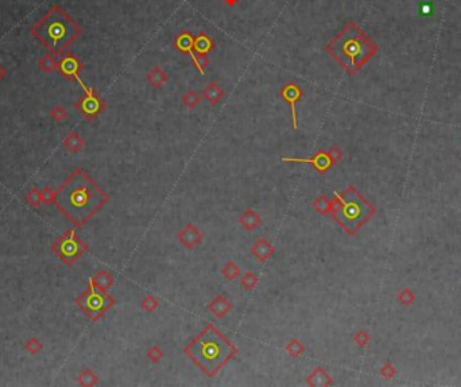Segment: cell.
Instances as JSON below:
<instances>
[{
  "label": "cell",
  "instance_id": "obj_8",
  "mask_svg": "<svg viewBox=\"0 0 461 387\" xmlns=\"http://www.w3.org/2000/svg\"><path fill=\"white\" fill-rule=\"evenodd\" d=\"M83 91H84V96L75 101V110L79 111L87 120L93 122L105 110L107 103L93 88L85 87Z\"/></svg>",
  "mask_w": 461,
  "mask_h": 387
},
{
  "label": "cell",
  "instance_id": "obj_28",
  "mask_svg": "<svg viewBox=\"0 0 461 387\" xmlns=\"http://www.w3.org/2000/svg\"><path fill=\"white\" fill-rule=\"evenodd\" d=\"M258 283H259V278H258V275H256L255 273H252V271H247V273L242 277V279H240V286L247 291L254 290V289L258 286Z\"/></svg>",
  "mask_w": 461,
  "mask_h": 387
},
{
  "label": "cell",
  "instance_id": "obj_32",
  "mask_svg": "<svg viewBox=\"0 0 461 387\" xmlns=\"http://www.w3.org/2000/svg\"><path fill=\"white\" fill-rule=\"evenodd\" d=\"M146 358L148 359L151 363L157 364V363H160L161 360H162V358H164V351L161 349L160 345H152V347H150V348L147 349Z\"/></svg>",
  "mask_w": 461,
  "mask_h": 387
},
{
  "label": "cell",
  "instance_id": "obj_20",
  "mask_svg": "<svg viewBox=\"0 0 461 387\" xmlns=\"http://www.w3.org/2000/svg\"><path fill=\"white\" fill-rule=\"evenodd\" d=\"M147 81L154 89H161L169 81V76L161 66H154L147 73Z\"/></svg>",
  "mask_w": 461,
  "mask_h": 387
},
{
  "label": "cell",
  "instance_id": "obj_25",
  "mask_svg": "<svg viewBox=\"0 0 461 387\" xmlns=\"http://www.w3.org/2000/svg\"><path fill=\"white\" fill-rule=\"evenodd\" d=\"M240 273H242V270L234 261H228L221 269V275L225 278L226 281H231V282L235 281L236 278L240 275Z\"/></svg>",
  "mask_w": 461,
  "mask_h": 387
},
{
  "label": "cell",
  "instance_id": "obj_33",
  "mask_svg": "<svg viewBox=\"0 0 461 387\" xmlns=\"http://www.w3.org/2000/svg\"><path fill=\"white\" fill-rule=\"evenodd\" d=\"M50 118L53 119L55 123L65 122L67 119V111L65 110V107H62V105H55V107L51 108Z\"/></svg>",
  "mask_w": 461,
  "mask_h": 387
},
{
  "label": "cell",
  "instance_id": "obj_34",
  "mask_svg": "<svg viewBox=\"0 0 461 387\" xmlns=\"http://www.w3.org/2000/svg\"><path fill=\"white\" fill-rule=\"evenodd\" d=\"M25 348L29 354L37 355L42 349V343L38 340L37 337H29L25 343Z\"/></svg>",
  "mask_w": 461,
  "mask_h": 387
},
{
  "label": "cell",
  "instance_id": "obj_27",
  "mask_svg": "<svg viewBox=\"0 0 461 387\" xmlns=\"http://www.w3.org/2000/svg\"><path fill=\"white\" fill-rule=\"evenodd\" d=\"M285 351L291 356V358H301L305 354V345L302 344L298 339H291V340L286 344Z\"/></svg>",
  "mask_w": 461,
  "mask_h": 387
},
{
  "label": "cell",
  "instance_id": "obj_11",
  "mask_svg": "<svg viewBox=\"0 0 461 387\" xmlns=\"http://www.w3.org/2000/svg\"><path fill=\"white\" fill-rule=\"evenodd\" d=\"M174 47H176L180 53H182V54L190 55V57H192V61H193L194 63V66L197 67L200 74H202V76L205 74V70H204L201 67V65H200L197 54L194 53V37L192 34L189 33V31H186V30L181 31L176 38H174Z\"/></svg>",
  "mask_w": 461,
  "mask_h": 387
},
{
  "label": "cell",
  "instance_id": "obj_17",
  "mask_svg": "<svg viewBox=\"0 0 461 387\" xmlns=\"http://www.w3.org/2000/svg\"><path fill=\"white\" fill-rule=\"evenodd\" d=\"M202 97L205 99L210 105H217L220 101L225 97V91L220 87L218 83L216 81H210L209 84L206 85L204 91H202Z\"/></svg>",
  "mask_w": 461,
  "mask_h": 387
},
{
  "label": "cell",
  "instance_id": "obj_39",
  "mask_svg": "<svg viewBox=\"0 0 461 387\" xmlns=\"http://www.w3.org/2000/svg\"><path fill=\"white\" fill-rule=\"evenodd\" d=\"M5 77H6V69H5V67H3V65L0 63V81L3 80Z\"/></svg>",
  "mask_w": 461,
  "mask_h": 387
},
{
  "label": "cell",
  "instance_id": "obj_26",
  "mask_svg": "<svg viewBox=\"0 0 461 387\" xmlns=\"http://www.w3.org/2000/svg\"><path fill=\"white\" fill-rule=\"evenodd\" d=\"M312 206L320 215L327 216L328 213H331V200L327 196H324V194L316 198L315 201L312 202Z\"/></svg>",
  "mask_w": 461,
  "mask_h": 387
},
{
  "label": "cell",
  "instance_id": "obj_21",
  "mask_svg": "<svg viewBox=\"0 0 461 387\" xmlns=\"http://www.w3.org/2000/svg\"><path fill=\"white\" fill-rule=\"evenodd\" d=\"M63 147L70 152H80L85 147V139L77 131H71L66 138L63 139Z\"/></svg>",
  "mask_w": 461,
  "mask_h": 387
},
{
  "label": "cell",
  "instance_id": "obj_24",
  "mask_svg": "<svg viewBox=\"0 0 461 387\" xmlns=\"http://www.w3.org/2000/svg\"><path fill=\"white\" fill-rule=\"evenodd\" d=\"M201 103V99L198 96V93L194 91V89H188L186 92L184 93V96H182V104L188 108V110H194V108H197L198 105Z\"/></svg>",
  "mask_w": 461,
  "mask_h": 387
},
{
  "label": "cell",
  "instance_id": "obj_22",
  "mask_svg": "<svg viewBox=\"0 0 461 387\" xmlns=\"http://www.w3.org/2000/svg\"><path fill=\"white\" fill-rule=\"evenodd\" d=\"M92 279V282L95 283V286L99 287L100 290H109L111 287L113 286V283H115V278L109 271L107 270H100V271H97L96 275L95 277L91 278Z\"/></svg>",
  "mask_w": 461,
  "mask_h": 387
},
{
  "label": "cell",
  "instance_id": "obj_3",
  "mask_svg": "<svg viewBox=\"0 0 461 387\" xmlns=\"http://www.w3.org/2000/svg\"><path fill=\"white\" fill-rule=\"evenodd\" d=\"M325 50L345 72L355 76L379 50L373 41L356 22L349 21L340 33L327 43Z\"/></svg>",
  "mask_w": 461,
  "mask_h": 387
},
{
  "label": "cell",
  "instance_id": "obj_14",
  "mask_svg": "<svg viewBox=\"0 0 461 387\" xmlns=\"http://www.w3.org/2000/svg\"><path fill=\"white\" fill-rule=\"evenodd\" d=\"M250 251H251L252 255H254L260 263L267 262L268 259L275 254L274 246L270 243L266 238H259V239L256 240L255 243L252 244V247Z\"/></svg>",
  "mask_w": 461,
  "mask_h": 387
},
{
  "label": "cell",
  "instance_id": "obj_29",
  "mask_svg": "<svg viewBox=\"0 0 461 387\" xmlns=\"http://www.w3.org/2000/svg\"><path fill=\"white\" fill-rule=\"evenodd\" d=\"M38 66H39L41 70H43V72L49 74V73L54 72L55 69H58V62L53 58V55L47 54L43 55L42 58L38 61Z\"/></svg>",
  "mask_w": 461,
  "mask_h": 387
},
{
  "label": "cell",
  "instance_id": "obj_1",
  "mask_svg": "<svg viewBox=\"0 0 461 387\" xmlns=\"http://www.w3.org/2000/svg\"><path fill=\"white\" fill-rule=\"evenodd\" d=\"M111 200L84 169L77 168L55 190L54 205L75 228H83Z\"/></svg>",
  "mask_w": 461,
  "mask_h": 387
},
{
  "label": "cell",
  "instance_id": "obj_16",
  "mask_svg": "<svg viewBox=\"0 0 461 387\" xmlns=\"http://www.w3.org/2000/svg\"><path fill=\"white\" fill-rule=\"evenodd\" d=\"M306 383L312 387H328L333 384V379L324 370V367H316L306 378Z\"/></svg>",
  "mask_w": 461,
  "mask_h": 387
},
{
  "label": "cell",
  "instance_id": "obj_38",
  "mask_svg": "<svg viewBox=\"0 0 461 387\" xmlns=\"http://www.w3.org/2000/svg\"><path fill=\"white\" fill-rule=\"evenodd\" d=\"M381 375H383V376H386V378H391V376H393V375H394V368H393V366H391V364H386V366L383 367V368H381Z\"/></svg>",
  "mask_w": 461,
  "mask_h": 387
},
{
  "label": "cell",
  "instance_id": "obj_6",
  "mask_svg": "<svg viewBox=\"0 0 461 387\" xmlns=\"http://www.w3.org/2000/svg\"><path fill=\"white\" fill-rule=\"evenodd\" d=\"M75 303L85 312V315L91 320L97 321L115 305V298L107 291L100 290L95 286L92 279L89 278L88 287L75 298Z\"/></svg>",
  "mask_w": 461,
  "mask_h": 387
},
{
  "label": "cell",
  "instance_id": "obj_40",
  "mask_svg": "<svg viewBox=\"0 0 461 387\" xmlns=\"http://www.w3.org/2000/svg\"><path fill=\"white\" fill-rule=\"evenodd\" d=\"M224 2H225L226 6H229V7H232V6H235L236 3H238V0H224Z\"/></svg>",
  "mask_w": 461,
  "mask_h": 387
},
{
  "label": "cell",
  "instance_id": "obj_5",
  "mask_svg": "<svg viewBox=\"0 0 461 387\" xmlns=\"http://www.w3.org/2000/svg\"><path fill=\"white\" fill-rule=\"evenodd\" d=\"M373 213L372 204L353 185H349L343 193H335V198L331 200L329 215L349 235L356 234Z\"/></svg>",
  "mask_w": 461,
  "mask_h": 387
},
{
  "label": "cell",
  "instance_id": "obj_2",
  "mask_svg": "<svg viewBox=\"0 0 461 387\" xmlns=\"http://www.w3.org/2000/svg\"><path fill=\"white\" fill-rule=\"evenodd\" d=\"M238 354L236 347L213 324H208L185 345L184 355L209 378H214Z\"/></svg>",
  "mask_w": 461,
  "mask_h": 387
},
{
  "label": "cell",
  "instance_id": "obj_19",
  "mask_svg": "<svg viewBox=\"0 0 461 387\" xmlns=\"http://www.w3.org/2000/svg\"><path fill=\"white\" fill-rule=\"evenodd\" d=\"M213 49V39L210 38L209 35L204 33V31L198 33L197 37L194 38V53L197 54V57H200V55H208Z\"/></svg>",
  "mask_w": 461,
  "mask_h": 387
},
{
  "label": "cell",
  "instance_id": "obj_23",
  "mask_svg": "<svg viewBox=\"0 0 461 387\" xmlns=\"http://www.w3.org/2000/svg\"><path fill=\"white\" fill-rule=\"evenodd\" d=\"M77 382L79 384L83 387H92L96 386L97 383H99V376H97L92 370H89V368H85L77 376Z\"/></svg>",
  "mask_w": 461,
  "mask_h": 387
},
{
  "label": "cell",
  "instance_id": "obj_4",
  "mask_svg": "<svg viewBox=\"0 0 461 387\" xmlns=\"http://www.w3.org/2000/svg\"><path fill=\"white\" fill-rule=\"evenodd\" d=\"M31 35L42 43L54 57L62 55L83 34V29L59 6H53L45 17L30 30Z\"/></svg>",
  "mask_w": 461,
  "mask_h": 387
},
{
  "label": "cell",
  "instance_id": "obj_13",
  "mask_svg": "<svg viewBox=\"0 0 461 387\" xmlns=\"http://www.w3.org/2000/svg\"><path fill=\"white\" fill-rule=\"evenodd\" d=\"M177 238H178V242L184 246L185 249L193 250L196 246L201 243L202 234L198 231L194 224L189 223L178 232Z\"/></svg>",
  "mask_w": 461,
  "mask_h": 387
},
{
  "label": "cell",
  "instance_id": "obj_15",
  "mask_svg": "<svg viewBox=\"0 0 461 387\" xmlns=\"http://www.w3.org/2000/svg\"><path fill=\"white\" fill-rule=\"evenodd\" d=\"M206 309L212 313V315L218 319V320H221L224 319L225 316H228L231 311H232V303L228 298H226L225 295H217V297H214L209 303H208V306Z\"/></svg>",
  "mask_w": 461,
  "mask_h": 387
},
{
  "label": "cell",
  "instance_id": "obj_10",
  "mask_svg": "<svg viewBox=\"0 0 461 387\" xmlns=\"http://www.w3.org/2000/svg\"><path fill=\"white\" fill-rule=\"evenodd\" d=\"M282 162H293V164H308L319 173L320 176H324L329 169L333 166V162L331 161L328 151L325 150H319L312 158H294V157H283Z\"/></svg>",
  "mask_w": 461,
  "mask_h": 387
},
{
  "label": "cell",
  "instance_id": "obj_36",
  "mask_svg": "<svg viewBox=\"0 0 461 387\" xmlns=\"http://www.w3.org/2000/svg\"><path fill=\"white\" fill-rule=\"evenodd\" d=\"M368 340H369V336H368V333L365 332V331H359V332L353 336V341H355L359 347H365L367 343H368Z\"/></svg>",
  "mask_w": 461,
  "mask_h": 387
},
{
  "label": "cell",
  "instance_id": "obj_30",
  "mask_svg": "<svg viewBox=\"0 0 461 387\" xmlns=\"http://www.w3.org/2000/svg\"><path fill=\"white\" fill-rule=\"evenodd\" d=\"M160 306V301L157 297H154L152 294H147L144 298L142 299V302H140V307H142L143 311L147 312V313H152V312H156Z\"/></svg>",
  "mask_w": 461,
  "mask_h": 387
},
{
  "label": "cell",
  "instance_id": "obj_18",
  "mask_svg": "<svg viewBox=\"0 0 461 387\" xmlns=\"http://www.w3.org/2000/svg\"><path fill=\"white\" fill-rule=\"evenodd\" d=\"M262 223H263V220H262L259 213L254 209H246L239 216V224L246 231H254L256 228H259Z\"/></svg>",
  "mask_w": 461,
  "mask_h": 387
},
{
  "label": "cell",
  "instance_id": "obj_9",
  "mask_svg": "<svg viewBox=\"0 0 461 387\" xmlns=\"http://www.w3.org/2000/svg\"><path fill=\"white\" fill-rule=\"evenodd\" d=\"M84 63L81 62L80 59L77 58L73 53H65L62 58L58 61V70L61 72L66 80H75L80 84L81 88H85L87 85L83 83V80L80 79V73L84 70Z\"/></svg>",
  "mask_w": 461,
  "mask_h": 387
},
{
  "label": "cell",
  "instance_id": "obj_35",
  "mask_svg": "<svg viewBox=\"0 0 461 387\" xmlns=\"http://www.w3.org/2000/svg\"><path fill=\"white\" fill-rule=\"evenodd\" d=\"M41 197H42V204H46V205L54 204L55 192H53L49 186H46V188H43V190L41 192Z\"/></svg>",
  "mask_w": 461,
  "mask_h": 387
},
{
  "label": "cell",
  "instance_id": "obj_37",
  "mask_svg": "<svg viewBox=\"0 0 461 387\" xmlns=\"http://www.w3.org/2000/svg\"><path fill=\"white\" fill-rule=\"evenodd\" d=\"M328 156L331 158V161L333 162V165L337 164L339 161H341L343 158V151H341V148H339L337 146H332L329 148V151H328Z\"/></svg>",
  "mask_w": 461,
  "mask_h": 387
},
{
  "label": "cell",
  "instance_id": "obj_7",
  "mask_svg": "<svg viewBox=\"0 0 461 387\" xmlns=\"http://www.w3.org/2000/svg\"><path fill=\"white\" fill-rule=\"evenodd\" d=\"M88 250V246L80 236L75 234L74 229H69L63 235L55 239L51 244V251L66 265H73L79 261Z\"/></svg>",
  "mask_w": 461,
  "mask_h": 387
},
{
  "label": "cell",
  "instance_id": "obj_31",
  "mask_svg": "<svg viewBox=\"0 0 461 387\" xmlns=\"http://www.w3.org/2000/svg\"><path fill=\"white\" fill-rule=\"evenodd\" d=\"M25 201L33 208H38V206L42 205V197H41V192L38 190V188H33L29 193L26 194Z\"/></svg>",
  "mask_w": 461,
  "mask_h": 387
},
{
  "label": "cell",
  "instance_id": "obj_12",
  "mask_svg": "<svg viewBox=\"0 0 461 387\" xmlns=\"http://www.w3.org/2000/svg\"><path fill=\"white\" fill-rule=\"evenodd\" d=\"M302 89L298 87L295 83H287L286 85H283V88L281 89V97L285 101H287L290 105V110H291V120H293V128L297 130L298 128V116H297V108L295 105L297 103L302 99Z\"/></svg>",
  "mask_w": 461,
  "mask_h": 387
}]
</instances>
